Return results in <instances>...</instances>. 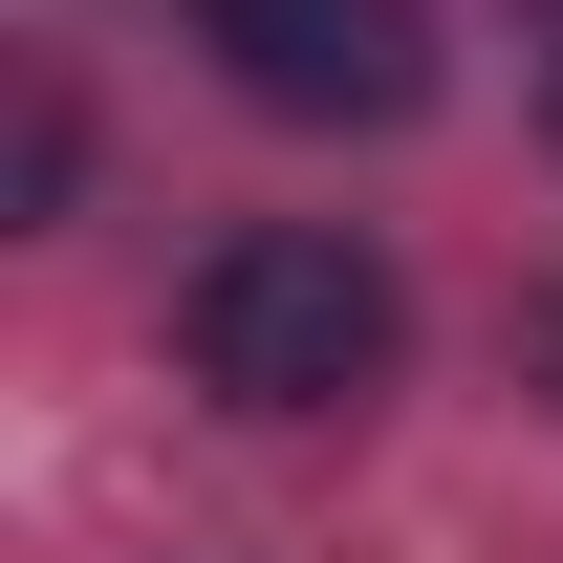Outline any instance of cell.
<instances>
[{
    "label": "cell",
    "instance_id": "cell-1",
    "mask_svg": "<svg viewBox=\"0 0 563 563\" xmlns=\"http://www.w3.org/2000/svg\"><path fill=\"white\" fill-rule=\"evenodd\" d=\"M174 347H196L217 412H368L390 347H412V303H390V261H368L347 217H239L174 282Z\"/></svg>",
    "mask_w": 563,
    "mask_h": 563
},
{
    "label": "cell",
    "instance_id": "cell-2",
    "mask_svg": "<svg viewBox=\"0 0 563 563\" xmlns=\"http://www.w3.org/2000/svg\"><path fill=\"white\" fill-rule=\"evenodd\" d=\"M217 44V87L239 109H282V131H390V109H433V0H174Z\"/></svg>",
    "mask_w": 563,
    "mask_h": 563
},
{
    "label": "cell",
    "instance_id": "cell-3",
    "mask_svg": "<svg viewBox=\"0 0 563 563\" xmlns=\"http://www.w3.org/2000/svg\"><path fill=\"white\" fill-rule=\"evenodd\" d=\"M66 174H87V109H66V87H22V152H0V196L44 217V196H66Z\"/></svg>",
    "mask_w": 563,
    "mask_h": 563
},
{
    "label": "cell",
    "instance_id": "cell-4",
    "mask_svg": "<svg viewBox=\"0 0 563 563\" xmlns=\"http://www.w3.org/2000/svg\"><path fill=\"white\" fill-rule=\"evenodd\" d=\"M542 22H563V0H542Z\"/></svg>",
    "mask_w": 563,
    "mask_h": 563
}]
</instances>
